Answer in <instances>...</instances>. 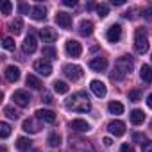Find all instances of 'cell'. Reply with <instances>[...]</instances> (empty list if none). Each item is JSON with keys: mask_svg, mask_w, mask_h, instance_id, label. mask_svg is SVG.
<instances>
[{"mask_svg": "<svg viewBox=\"0 0 152 152\" xmlns=\"http://www.w3.org/2000/svg\"><path fill=\"white\" fill-rule=\"evenodd\" d=\"M143 16H145V18H148V20H152V7L145 9V11H143Z\"/></svg>", "mask_w": 152, "mask_h": 152, "instance_id": "obj_41", "label": "cell"}, {"mask_svg": "<svg viewBox=\"0 0 152 152\" xmlns=\"http://www.w3.org/2000/svg\"><path fill=\"white\" fill-rule=\"evenodd\" d=\"M140 77H141V81L147 83V84L152 83V68H150L148 64H143V66H141V70H140Z\"/></svg>", "mask_w": 152, "mask_h": 152, "instance_id": "obj_22", "label": "cell"}, {"mask_svg": "<svg viewBox=\"0 0 152 152\" xmlns=\"http://www.w3.org/2000/svg\"><path fill=\"white\" fill-rule=\"evenodd\" d=\"M4 115H6L7 118H11V120H16V118L20 116V113H18L15 107H11V106H6V107H4Z\"/></svg>", "mask_w": 152, "mask_h": 152, "instance_id": "obj_30", "label": "cell"}, {"mask_svg": "<svg viewBox=\"0 0 152 152\" xmlns=\"http://www.w3.org/2000/svg\"><path fill=\"white\" fill-rule=\"evenodd\" d=\"M38 48V41H36V36L34 34H29L23 41V52L25 54H34Z\"/></svg>", "mask_w": 152, "mask_h": 152, "instance_id": "obj_15", "label": "cell"}, {"mask_svg": "<svg viewBox=\"0 0 152 152\" xmlns=\"http://www.w3.org/2000/svg\"><path fill=\"white\" fill-rule=\"evenodd\" d=\"M113 6H124L125 2H124V0H113V2H111Z\"/></svg>", "mask_w": 152, "mask_h": 152, "instance_id": "obj_45", "label": "cell"}, {"mask_svg": "<svg viewBox=\"0 0 152 152\" xmlns=\"http://www.w3.org/2000/svg\"><path fill=\"white\" fill-rule=\"evenodd\" d=\"M64 50H66V54H68L70 57H79V56L83 54V47H81V43H79V41H75V39H68L66 45H64Z\"/></svg>", "mask_w": 152, "mask_h": 152, "instance_id": "obj_7", "label": "cell"}, {"mask_svg": "<svg viewBox=\"0 0 152 152\" xmlns=\"http://www.w3.org/2000/svg\"><path fill=\"white\" fill-rule=\"evenodd\" d=\"M54 91L59 93V95H64V93H68V84L63 83V81H56L54 83Z\"/></svg>", "mask_w": 152, "mask_h": 152, "instance_id": "obj_29", "label": "cell"}, {"mask_svg": "<svg viewBox=\"0 0 152 152\" xmlns=\"http://www.w3.org/2000/svg\"><path fill=\"white\" fill-rule=\"evenodd\" d=\"M143 120H145V113H143L141 109H132V111H131V122H132L134 125L143 124Z\"/></svg>", "mask_w": 152, "mask_h": 152, "instance_id": "obj_25", "label": "cell"}, {"mask_svg": "<svg viewBox=\"0 0 152 152\" xmlns=\"http://www.w3.org/2000/svg\"><path fill=\"white\" fill-rule=\"evenodd\" d=\"M88 9H90V11H91V9H95V4H93V2H90V4H88Z\"/></svg>", "mask_w": 152, "mask_h": 152, "instance_id": "obj_47", "label": "cell"}, {"mask_svg": "<svg viewBox=\"0 0 152 152\" xmlns=\"http://www.w3.org/2000/svg\"><path fill=\"white\" fill-rule=\"evenodd\" d=\"M106 38H107V41H111V43H118L120 38H122V27H120L118 23H113V25L107 29Z\"/></svg>", "mask_w": 152, "mask_h": 152, "instance_id": "obj_10", "label": "cell"}, {"mask_svg": "<svg viewBox=\"0 0 152 152\" xmlns=\"http://www.w3.org/2000/svg\"><path fill=\"white\" fill-rule=\"evenodd\" d=\"M41 100H43L45 104H50V102H52V95H50L48 91H43V93H41Z\"/></svg>", "mask_w": 152, "mask_h": 152, "instance_id": "obj_39", "label": "cell"}, {"mask_svg": "<svg viewBox=\"0 0 152 152\" xmlns=\"http://www.w3.org/2000/svg\"><path fill=\"white\" fill-rule=\"evenodd\" d=\"M97 15H99L100 18H106V16L109 15V6H107V4H99V6H97Z\"/></svg>", "mask_w": 152, "mask_h": 152, "instance_id": "obj_32", "label": "cell"}, {"mask_svg": "<svg viewBox=\"0 0 152 152\" xmlns=\"http://www.w3.org/2000/svg\"><path fill=\"white\" fill-rule=\"evenodd\" d=\"M27 86H31L32 90H41V81L36 77V75H27Z\"/></svg>", "mask_w": 152, "mask_h": 152, "instance_id": "obj_27", "label": "cell"}, {"mask_svg": "<svg viewBox=\"0 0 152 152\" xmlns=\"http://www.w3.org/2000/svg\"><path fill=\"white\" fill-rule=\"evenodd\" d=\"M70 148L73 152H95L91 143L79 138V136H70Z\"/></svg>", "mask_w": 152, "mask_h": 152, "instance_id": "obj_4", "label": "cell"}, {"mask_svg": "<svg viewBox=\"0 0 152 152\" xmlns=\"http://www.w3.org/2000/svg\"><path fill=\"white\" fill-rule=\"evenodd\" d=\"M102 143H104L106 147H111V143H113V141H111V138H104V140H102Z\"/></svg>", "mask_w": 152, "mask_h": 152, "instance_id": "obj_44", "label": "cell"}, {"mask_svg": "<svg viewBox=\"0 0 152 152\" xmlns=\"http://www.w3.org/2000/svg\"><path fill=\"white\" fill-rule=\"evenodd\" d=\"M31 16H32L34 20H38V22L45 20V18H47V7H45L43 4H36V6L32 7V13H31Z\"/></svg>", "mask_w": 152, "mask_h": 152, "instance_id": "obj_19", "label": "cell"}, {"mask_svg": "<svg viewBox=\"0 0 152 152\" xmlns=\"http://www.w3.org/2000/svg\"><path fill=\"white\" fill-rule=\"evenodd\" d=\"M11 9H13V4L9 2V0H6V2L2 4V15H11Z\"/></svg>", "mask_w": 152, "mask_h": 152, "instance_id": "obj_37", "label": "cell"}, {"mask_svg": "<svg viewBox=\"0 0 152 152\" xmlns=\"http://www.w3.org/2000/svg\"><path fill=\"white\" fill-rule=\"evenodd\" d=\"M13 100H15V104H18L20 107H27V106L31 104V93L25 91V90H18V91L13 93Z\"/></svg>", "mask_w": 152, "mask_h": 152, "instance_id": "obj_6", "label": "cell"}, {"mask_svg": "<svg viewBox=\"0 0 152 152\" xmlns=\"http://www.w3.org/2000/svg\"><path fill=\"white\" fill-rule=\"evenodd\" d=\"M56 23L61 27V29H72V15H68V13H64V11H59L57 15H56Z\"/></svg>", "mask_w": 152, "mask_h": 152, "instance_id": "obj_9", "label": "cell"}, {"mask_svg": "<svg viewBox=\"0 0 152 152\" xmlns=\"http://www.w3.org/2000/svg\"><path fill=\"white\" fill-rule=\"evenodd\" d=\"M129 100H131V102H140V100H141V93H140L138 90H131V91H129Z\"/></svg>", "mask_w": 152, "mask_h": 152, "instance_id": "obj_35", "label": "cell"}, {"mask_svg": "<svg viewBox=\"0 0 152 152\" xmlns=\"http://www.w3.org/2000/svg\"><path fill=\"white\" fill-rule=\"evenodd\" d=\"M63 73L70 81H79L83 77V68L79 64H64L63 66Z\"/></svg>", "mask_w": 152, "mask_h": 152, "instance_id": "obj_5", "label": "cell"}, {"mask_svg": "<svg viewBox=\"0 0 152 152\" xmlns=\"http://www.w3.org/2000/svg\"><path fill=\"white\" fill-rule=\"evenodd\" d=\"M47 141H48V145H50V147H54V148H56V147H59V145H61V136H59L57 132H52V134L48 136V140H47Z\"/></svg>", "mask_w": 152, "mask_h": 152, "instance_id": "obj_31", "label": "cell"}, {"mask_svg": "<svg viewBox=\"0 0 152 152\" xmlns=\"http://www.w3.org/2000/svg\"><path fill=\"white\" fill-rule=\"evenodd\" d=\"M18 9H20L22 15H29V13H32V7H31L29 4H25V2H20V4H18Z\"/></svg>", "mask_w": 152, "mask_h": 152, "instance_id": "obj_36", "label": "cell"}, {"mask_svg": "<svg viewBox=\"0 0 152 152\" xmlns=\"http://www.w3.org/2000/svg\"><path fill=\"white\" fill-rule=\"evenodd\" d=\"M32 147V141L29 140V138H18L16 140V148L20 150V152H29V148Z\"/></svg>", "mask_w": 152, "mask_h": 152, "instance_id": "obj_23", "label": "cell"}, {"mask_svg": "<svg viewBox=\"0 0 152 152\" xmlns=\"http://www.w3.org/2000/svg\"><path fill=\"white\" fill-rule=\"evenodd\" d=\"M34 70H36L39 75H43V77H48V75L52 73V64H50L48 59H38V61L34 63Z\"/></svg>", "mask_w": 152, "mask_h": 152, "instance_id": "obj_8", "label": "cell"}, {"mask_svg": "<svg viewBox=\"0 0 152 152\" xmlns=\"http://www.w3.org/2000/svg\"><path fill=\"white\" fill-rule=\"evenodd\" d=\"M90 68H91L93 72H106V68H107V59L102 57V56L93 57V59L90 61Z\"/></svg>", "mask_w": 152, "mask_h": 152, "instance_id": "obj_12", "label": "cell"}, {"mask_svg": "<svg viewBox=\"0 0 152 152\" xmlns=\"http://www.w3.org/2000/svg\"><path fill=\"white\" fill-rule=\"evenodd\" d=\"M9 31H11L15 36H18V34L23 31V22H22V18H15V20L9 23Z\"/></svg>", "mask_w": 152, "mask_h": 152, "instance_id": "obj_24", "label": "cell"}, {"mask_svg": "<svg viewBox=\"0 0 152 152\" xmlns=\"http://www.w3.org/2000/svg\"><path fill=\"white\" fill-rule=\"evenodd\" d=\"M64 106H66V109L77 111V113H88V111L91 109L90 97H88L84 91H77V93H73L70 99H66Z\"/></svg>", "mask_w": 152, "mask_h": 152, "instance_id": "obj_1", "label": "cell"}, {"mask_svg": "<svg viewBox=\"0 0 152 152\" xmlns=\"http://www.w3.org/2000/svg\"><path fill=\"white\" fill-rule=\"evenodd\" d=\"M34 152H41V150H34Z\"/></svg>", "mask_w": 152, "mask_h": 152, "instance_id": "obj_49", "label": "cell"}, {"mask_svg": "<svg viewBox=\"0 0 152 152\" xmlns=\"http://www.w3.org/2000/svg\"><path fill=\"white\" fill-rule=\"evenodd\" d=\"M124 18H127V20H131V18H134V15H132V11H127V13H124Z\"/></svg>", "mask_w": 152, "mask_h": 152, "instance_id": "obj_43", "label": "cell"}, {"mask_svg": "<svg viewBox=\"0 0 152 152\" xmlns=\"http://www.w3.org/2000/svg\"><path fill=\"white\" fill-rule=\"evenodd\" d=\"M79 34L81 36H91L93 34V23L90 22V20H83L81 23H79Z\"/></svg>", "mask_w": 152, "mask_h": 152, "instance_id": "obj_21", "label": "cell"}, {"mask_svg": "<svg viewBox=\"0 0 152 152\" xmlns=\"http://www.w3.org/2000/svg\"><path fill=\"white\" fill-rule=\"evenodd\" d=\"M148 36L143 29H136L134 32V48L138 54H147L148 52Z\"/></svg>", "mask_w": 152, "mask_h": 152, "instance_id": "obj_3", "label": "cell"}, {"mask_svg": "<svg viewBox=\"0 0 152 152\" xmlns=\"http://www.w3.org/2000/svg\"><path fill=\"white\" fill-rule=\"evenodd\" d=\"M90 88H91V91H93L99 99H104L106 93H107V88H106V84H104L102 81H91Z\"/></svg>", "mask_w": 152, "mask_h": 152, "instance_id": "obj_16", "label": "cell"}, {"mask_svg": "<svg viewBox=\"0 0 152 152\" xmlns=\"http://www.w3.org/2000/svg\"><path fill=\"white\" fill-rule=\"evenodd\" d=\"M39 36H41V39L47 41V43H52V41L57 39V32H56L52 27H43V29H39Z\"/></svg>", "mask_w": 152, "mask_h": 152, "instance_id": "obj_17", "label": "cell"}, {"mask_svg": "<svg viewBox=\"0 0 152 152\" xmlns=\"http://www.w3.org/2000/svg\"><path fill=\"white\" fill-rule=\"evenodd\" d=\"M43 57H47L48 61L50 59H57V50L54 48V47H43Z\"/></svg>", "mask_w": 152, "mask_h": 152, "instance_id": "obj_28", "label": "cell"}, {"mask_svg": "<svg viewBox=\"0 0 152 152\" xmlns=\"http://www.w3.org/2000/svg\"><path fill=\"white\" fill-rule=\"evenodd\" d=\"M147 106H148V107L152 109V93H150V95L147 97Z\"/></svg>", "mask_w": 152, "mask_h": 152, "instance_id": "obj_46", "label": "cell"}, {"mask_svg": "<svg viewBox=\"0 0 152 152\" xmlns=\"http://www.w3.org/2000/svg\"><path fill=\"white\" fill-rule=\"evenodd\" d=\"M70 129L75 131V132H88V131H90V124H88L86 120L77 118V120H72V122H70Z\"/></svg>", "mask_w": 152, "mask_h": 152, "instance_id": "obj_14", "label": "cell"}, {"mask_svg": "<svg viewBox=\"0 0 152 152\" xmlns=\"http://www.w3.org/2000/svg\"><path fill=\"white\" fill-rule=\"evenodd\" d=\"M36 118L38 120H43L47 124H56V115L50 109H38L36 111Z\"/></svg>", "mask_w": 152, "mask_h": 152, "instance_id": "obj_18", "label": "cell"}, {"mask_svg": "<svg viewBox=\"0 0 152 152\" xmlns=\"http://www.w3.org/2000/svg\"><path fill=\"white\" fill-rule=\"evenodd\" d=\"M132 64H134V63H132L131 56H124V57L116 59L115 68H113V72H111V79H113V81H120V79H124L127 73H131Z\"/></svg>", "mask_w": 152, "mask_h": 152, "instance_id": "obj_2", "label": "cell"}, {"mask_svg": "<svg viewBox=\"0 0 152 152\" xmlns=\"http://www.w3.org/2000/svg\"><path fill=\"white\" fill-rule=\"evenodd\" d=\"M107 109H109L111 115H122V113H124V106H122L120 102H116V100L109 102V104H107Z\"/></svg>", "mask_w": 152, "mask_h": 152, "instance_id": "obj_26", "label": "cell"}, {"mask_svg": "<svg viewBox=\"0 0 152 152\" xmlns=\"http://www.w3.org/2000/svg\"><path fill=\"white\" fill-rule=\"evenodd\" d=\"M107 131L115 136H124L125 134V124L120 122V120H113L107 124Z\"/></svg>", "mask_w": 152, "mask_h": 152, "instance_id": "obj_11", "label": "cell"}, {"mask_svg": "<svg viewBox=\"0 0 152 152\" xmlns=\"http://www.w3.org/2000/svg\"><path fill=\"white\" fill-rule=\"evenodd\" d=\"M141 152H152V141L150 140L141 141Z\"/></svg>", "mask_w": 152, "mask_h": 152, "instance_id": "obj_38", "label": "cell"}, {"mask_svg": "<svg viewBox=\"0 0 152 152\" xmlns=\"http://www.w3.org/2000/svg\"><path fill=\"white\" fill-rule=\"evenodd\" d=\"M6 79H7L9 83H16V81L20 79V68L15 66V64L7 66V68H6Z\"/></svg>", "mask_w": 152, "mask_h": 152, "instance_id": "obj_20", "label": "cell"}, {"mask_svg": "<svg viewBox=\"0 0 152 152\" xmlns=\"http://www.w3.org/2000/svg\"><path fill=\"white\" fill-rule=\"evenodd\" d=\"M122 152H134V148H132L131 143H124L122 145Z\"/></svg>", "mask_w": 152, "mask_h": 152, "instance_id": "obj_40", "label": "cell"}, {"mask_svg": "<svg viewBox=\"0 0 152 152\" xmlns=\"http://www.w3.org/2000/svg\"><path fill=\"white\" fill-rule=\"evenodd\" d=\"M0 152H7V150H6V147H2V150H0Z\"/></svg>", "mask_w": 152, "mask_h": 152, "instance_id": "obj_48", "label": "cell"}, {"mask_svg": "<svg viewBox=\"0 0 152 152\" xmlns=\"http://www.w3.org/2000/svg\"><path fill=\"white\" fill-rule=\"evenodd\" d=\"M39 129H41V124H39L36 118H27V120H23V131H25V132L36 134V132H39Z\"/></svg>", "mask_w": 152, "mask_h": 152, "instance_id": "obj_13", "label": "cell"}, {"mask_svg": "<svg viewBox=\"0 0 152 152\" xmlns=\"http://www.w3.org/2000/svg\"><path fill=\"white\" fill-rule=\"evenodd\" d=\"M9 134H11V125L6 124V122H2V124H0V136H2V138H7Z\"/></svg>", "mask_w": 152, "mask_h": 152, "instance_id": "obj_33", "label": "cell"}, {"mask_svg": "<svg viewBox=\"0 0 152 152\" xmlns=\"http://www.w3.org/2000/svg\"><path fill=\"white\" fill-rule=\"evenodd\" d=\"M2 47L6 50H15V39L13 38H4L2 39Z\"/></svg>", "mask_w": 152, "mask_h": 152, "instance_id": "obj_34", "label": "cell"}, {"mask_svg": "<svg viewBox=\"0 0 152 152\" xmlns=\"http://www.w3.org/2000/svg\"><path fill=\"white\" fill-rule=\"evenodd\" d=\"M63 4H64V6H68V7H73L77 2H75V0H63Z\"/></svg>", "mask_w": 152, "mask_h": 152, "instance_id": "obj_42", "label": "cell"}]
</instances>
